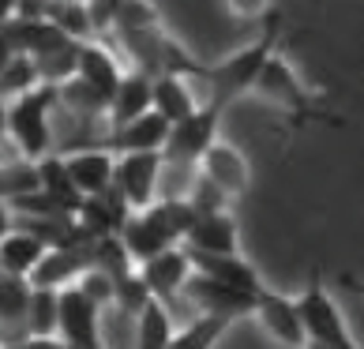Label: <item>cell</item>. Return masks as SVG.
Returning a JSON list of instances; mask_svg holds the SVG:
<instances>
[{
    "mask_svg": "<svg viewBox=\"0 0 364 349\" xmlns=\"http://www.w3.org/2000/svg\"><path fill=\"white\" fill-rule=\"evenodd\" d=\"M296 304H301L308 345H323V349H364L360 338L349 331L338 301L331 297L327 286H323V274L319 271H312V281L304 286V293L296 297Z\"/></svg>",
    "mask_w": 364,
    "mask_h": 349,
    "instance_id": "4",
    "label": "cell"
},
{
    "mask_svg": "<svg viewBox=\"0 0 364 349\" xmlns=\"http://www.w3.org/2000/svg\"><path fill=\"white\" fill-rule=\"evenodd\" d=\"M169 131L173 124L158 109H146L143 117L128 120V124L120 128H109V136H105V146H109L113 154H132V151H166L169 143Z\"/></svg>",
    "mask_w": 364,
    "mask_h": 349,
    "instance_id": "13",
    "label": "cell"
},
{
    "mask_svg": "<svg viewBox=\"0 0 364 349\" xmlns=\"http://www.w3.org/2000/svg\"><path fill=\"white\" fill-rule=\"evenodd\" d=\"M64 162H68L79 195H102L117 181V154L109 146H79V151L64 154Z\"/></svg>",
    "mask_w": 364,
    "mask_h": 349,
    "instance_id": "12",
    "label": "cell"
},
{
    "mask_svg": "<svg viewBox=\"0 0 364 349\" xmlns=\"http://www.w3.org/2000/svg\"><path fill=\"white\" fill-rule=\"evenodd\" d=\"M255 319H259V327L271 334L278 345L286 349H308V331H304V319H301V304L293 297H282L274 293L271 286L259 289V297H255Z\"/></svg>",
    "mask_w": 364,
    "mask_h": 349,
    "instance_id": "9",
    "label": "cell"
},
{
    "mask_svg": "<svg viewBox=\"0 0 364 349\" xmlns=\"http://www.w3.org/2000/svg\"><path fill=\"white\" fill-rule=\"evenodd\" d=\"M233 323L225 316H199L196 323H188L181 334H173L169 349H214V342L222 338V331Z\"/></svg>",
    "mask_w": 364,
    "mask_h": 349,
    "instance_id": "25",
    "label": "cell"
},
{
    "mask_svg": "<svg viewBox=\"0 0 364 349\" xmlns=\"http://www.w3.org/2000/svg\"><path fill=\"white\" fill-rule=\"evenodd\" d=\"M218 124H222V109L214 102H203L192 117H184L173 124L169 143H166V162L169 166H192L199 169V158L207 154V146L218 139Z\"/></svg>",
    "mask_w": 364,
    "mask_h": 349,
    "instance_id": "5",
    "label": "cell"
},
{
    "mask_svg": "<svg viewBox=\"0 0 364 349\" xmlns=\"http://www.w3.org/2000/svg\"><path fill=\"white\" fill-rule=\"evenodd\" d=\"M173 342V319L166 312V301L151 297L136 316V349H169Z\"/></svg>",
    "mask_w": 364,
    "mask_h": 349,
    "instance_id": "21",
    "label": "cell"
},
{
    "mask_svg": "<svg viewBox=\"0 0 364 349\" xmlns=\"http://www.w3.org/2000/svg\"><path fill=\"white\" fill-rule=\"evenodd\" d=\"M342 286H346L349 293H353V297H360V301H364V278H353V274H346V278H342Z\"/></svg>",
    "mask_w": 364,
    "mask_h": 349,
    "instance_id": "32",
    "label": "cell"
},
{
    "mask_svg": "<svg viewBox=\"0 0 364 349\" xmlns=\"http://www.w3.org/2000/svg\"><path fill=\"white\" fill-rule=\"evenodd\" d=\"M38 181H42V192H46V195H53L57 203H64L68 210H79L83 195H79V188H75V181H72L64 154H46V158H38Z\"/></svg>",
    "mask_w": 364,
    "mask_h": 349,
    "instance_id": "20",
    "label": "cell"
},
{
    "mask_svg": "<svg viewBox=\"0 0 364 349\" xmlns=\"http://www.w3.org/2000/svg\"><path fill=\"white\" fill-rule=\"evenodd\" d=\"M105 308L98 301H90L79 281L60 289V338L72 349H105V323H102Z\"/></svg>",
    "mask_w": 364,
    "mask_h": 349,
    "instance_id": "6",
    "label": "cell"
},
{
    "mask_svg": "<svg viewBox=\"0 0 364 349\" xmlns=\"http://www.w3.org/2000/svg\"><path fill=\"white\" fill-rule=\"evenodd\" d=\"M16 45H11V38H8V31H4V26H0V72H4V64L11 60V57H16Z\"/></svg>",
    "mask_w": 364,
    "mask_h": 349,
    "instance_id": "30",
    "label": "cell"
},
{
    "mask_svg": "<svg viewBox=\"0 0 364 349\" xmlns=\"http://www.w3.org/2000/svg\"><path fill=\"white\" fill-rule=\"evenodd\" d=\"M252 94L259 102H267L271 109H278L282 117H289L296 128L308 124V120H319V124H338V117H331V113H323L316 98H312V90L304 87V79L296 75L293 68V60L286 57V49H274L271 53V60H267V68L259 72V79H255V87Z\"/></svg>",
    "mask_w": 364,
    "mask_h": 349,
    "instance_id": "2",
    "label": "cell"
},
{
    "mask_svg": "<svg viewBox=\"0 0 364 349\" xmlns=\"http://www.w3.org/2000/svg\"><path fill=\"white\" fill-rule=\"evenodd\" d=\"M151 23H161L158 8L151 4V0H120L113 31H136V26H151Z\"/></svg>",
    "mask_w": 364,
    "mask_h": 349,
    "instance_id": "26",
    "label": "cell"
},
{
    "mask_svg": "<svg viewBox=\"0 0 364 349\" xmlns=\"http://www.w3.org/2000/svg\"><path fill=\"white\" fill-rule=\"evenodd\" d=\"M4 131H8V102L0 98V136H4Z\"/></svg>",
    "mask_w": 364,
    "mask_h": 349,
    "instance_id": "33",
    "label": "cell"
},
{
    "mask_svg": "<svg viewBox=\"0 0 364 349\" xmlns=\"http://www.w3.org/2000/svg\"><path fill=\"white\" fill-rule=\"evenodd\" d=\"M181 297L188 304L199 308V316H225V319H240V316H252L255 312V297L259 293H245L237 286H225V281L210 278V274H199L192 271L188 286Z\"/></svg>",
    "mask_w": 364,
    "mask_h": 349,
    "instance_id": "8",
    "label": "cell"
},
{
    "mask_svg": "<svg viewBox=\"0 0 364 349\" xmlns=\"http://www.w3.org/2000/svg\"><path fill=\"white\" fill-rule=\"evenodd\" d=\"M60 331V289H49V286H34V297H31V312H26V334H53Z\"/></svg>",
    "mask_w": 364,
    "mask_h": 349,
    "instance_id": "24",
    "label": "cell"
},
{
    "mask_svg": "<svg viewBox=\"0 0 364 349\" xmlns=\"http://www.w3.org/2000/svg\"><path fill=\"white\" fill-rule=\"evenodd\" d=\"M4 349H72V345L64 342L60 334H53V338H46V334H26V338H16Z\"/></svg>",
    "mask_w": 364,
    "mask_h": 349,
    "instance_id": "28",
    "label": "cell"
},
{
    "mask_svg": "<svg viewBox=\"0 0 364 349\" xmlns=\"http://www.w3.org/2000/svg\"><path fill=\"white\" fill-rule=\"evenodd\" d=\"M46 252H49V240L16 222V230L0 240V271H4V274H19V278H31V274L38 271V263L46 259Z\"/></svg>",
    "mask_w": 364,
    "mask_h": 349,
    "instance_id": "16",
    "label": "cell"
},
{
    "mask_svg": "<svg viewBox=\"0 0 364 349\" xmlns=\"http://www.w3.org/2000/svg\"><path fill=\"white\" fill-rule=\"evenodd\" d=\"M146 109H154V75L132 68V72H124V79H120V87L109 102V128L128 124V120L143 117Z\"/></svg>",
    "mask_w": 364,
    "mask_h": 349,
    "instance_id": "17",
    "label": "cell"
},
{
    "mask_svg": "<svg viewBox=\"0 0 364 349\" xmlns=\"http://www.w3.org/2000/svg\"><path fill=\"white\" fill-rule=\"evenodd\" d=\"M19 16V0H0V26H8Z\"/></svg>",
    "mask_w": 364,
    "mask_h": 349,
    "instance_id": "31",
    "label": "cell"
},
{
    "mask_svg": "<svg viewBox=\"0 0 364 349\" xmlns=\"http://www.w3.org/2000/svg\"><path fill=\"white\" fill-rule=\"evenodd\" d=\"M11 230H16V207H11V199H0V240Z\"/></svg>",
    "mask_w": 364,
    "mask_h": 349,
    "instance_id": "29",
    "label": "cell"
},
{
    "mask_svg": "<svg viewBox=\"0 0 364 349\" xmlns=\"http://www.w3.org/2000/svg\"><path fill=\"white\" fill-rule=\"evenodd\" d=\"M57 105H60L57 83H42L38 90L8 102V136L19 143V151L31 162L53 154V113H57Z\"/></svg>",
    "mask_w": 364,
    "mask_h": 349,
    "instance_id": "3",
    "label": "cell"
},
{
    "mask_svg": "<svg viewBox=\"0 0 364 349\" xmlns=\"http://www.w3.org/2000/svg\"><path fill=\"white\" fill-rule=\"evenodd\" d=\"M199 105H203V102L192 94V87H188V75H173V72L154 75V109L166 117L169 124L192 117Z\"/></svg>",
    "mask_w": 364,
    "mask_h": 349,
    "instance_id": "18",
    "label": "cell"
},
{
    "mask_svg": "<svg viewBox=\"0 0 364 349\" xmlns=\"http://www.w3.org/2000/svg\"><path fill=\"white\" fill-rule=\"evenodd\" d=\"M184 248L196 252H240V230L229 210H196V222L184 237Z\"/></svg>",
    "mask_w": 364,
    "mask_h": 349,
    "instance_id": "15",
    "label": "cell"
},
{
    "mask_svg": "<svg viewBox=\"0 0 364 349\" xmlns=\"http://www.w3.org/2000/svg\"><path fill=\"white\" fill-rule=\"evenodd\" d=\"M188 256H192V267L199 274H210V278L225 281V286H237L245 293H259L263 289L259 271H255L240 252H196V248H188Z\"/></svg>",
    "mask_w": 364,
    "mask_h": 349,
    "instance_id": "14",
    "label": "cell"
},
{
    "mask_svg": "<svg viewBox=\"0 0 364 349\" xmlns=\"http://www.w3.org/2000/svg\"><path fill=\"white\" fill-rule=\"evenodd\" d=\"M166 177V154L161 151H132L117 154V188L128 199L132 210L158 203V184Z\"/></svg>",
    "mask_w": 364,
    "mask_h": 349,
    "instance_id": "7",
    "label": "cell"
},
{
    "mask_svg": "<svg viewBox=\"0 0 364 349\" xmlns=\"http://www.w3.org/2000/svg\"><path fill=\"white\" fill-rule=\"evenodd\" d=\"M31 297H34L31 278H19V274H4V271H0V327H26Z\"/></svg>",
    "mask_w": 364,
    "mask_h": 349,
    "instance_id": "22",
    "label": "cell"
},
{
    "mask_svg": "<svg viewBox=\"0 0 364 349\" xmlns=\"http://www.w3.org/2000/svg\"><path fill=\"white\" fill-rule=\"evenodd\" d=\"M271 4H274V0H222V8H225L233 19H240V23H259V19H271V16H274Z\"/></svg>",
    "mask_w": 364,
    "mask_h": 349,
    "instance_id": "27",
    "label": "cell"
},
{
    "mask_svg": "<svg viewBox=\"0 0 364 349\" xmlns=\"http://www.w3.org/2000/svg\"><path fill=\"white\" fill-rule=\"evenodd\" d=\"M308 349H323V345H308Z\"/></svg>",
    "mask_w": 364,
    "mask_h": 349,
    "instance_id": "34",
    "label": "cell"
},
{
    "mask_svg": "<svg viewBox=\"0 0 364 349\" xmlns=\"http://www.w3.org/2000/svg\"><path fill=\"white\" fill-rule=\"evenodd\" d=\"M42 83H46V79H42V72H38V64H34L31 53H16V57L4 64V72H0V98L16 102V98H23V94L38 90Z\"/></svg>",
    "mask_w": 364,
    "mask_h": 349,
    "instance_id": "23",
    "label": "cell"
},
{
    "mask_svg": "<svg viewBox=\"0 0 364 349\" xmlns=\"http://www.w3.org/2000/svg\"><path fill=\"white\" fill-rule=\"evenodd\" d=\"M192 256H188V248L184 245H173L166 252H158L154 259H146L139 263V278L146 281V289H151V297L158 301H177L184 286H188V278H192Z\"/></svg>",
    "mask_w": 364,
    "mask_h": 349,
    "instance_id": "11",
    "label": "cell"
},
{
    "mask_svg": "<svg viewBox=\"0 0 364 349\" xmlns=\"http://www.w3.org/2000/svg\"><path fill=\"white\" fill-rule=\"evenodd\" d=\"M199 173H203L210 184H218L229 199L245 195L252 188V166H248L245 151H240L237 143L222 139V136L207 146L203 158H199Z\"/></svg>",
    "mask_w": 364,
    "mask_h": 349,
    "instance_id": "10",
    "label": "cell"
},
{
    "mask_svg": "<svg viewBox=\"0 0 364 349\" xmlns=\"http://www.w3.org/2000/svg\"><path fill=\"white\" fill-rule=\"evenodd\" d=\"M75 75H83L87 83H94L105 98L113 102V94L120 87V79H124V68L117 64V57L109 49H102L98 42H83V49H79V72Z\"/></svg>",
    "mask_w": 364,
    "mask_h": 349,
    "instance_id": "19",
    "label": "cell"
},
{
    "mask_svg": "<svg viewBox=\"0 0 364 349\" xmlns=\"http://www.w3.org/2000/svg\"><path fill=\"white\" fill-rule=\"evenodd\" d=\"M278 34H282V16H271L267 26H263V34L255 38V42L240 45L233 57H225L218 64V68H207V79H203V83H207V98L203 102H214L225 113L237 98L252 94L255 79H259V72L267 68L271 53L278 49Z\"/></svg>",
    "mask_w": 364,
    "mask_h": 349,
    "instance_id": "1",
    "label": "cell"
}]
</instances>
